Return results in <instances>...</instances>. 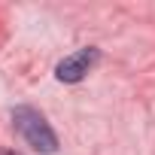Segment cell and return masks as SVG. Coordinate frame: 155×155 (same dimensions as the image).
<instances>
[{
  "label": "cell",
  "instance_id": "3957f363",
  "mask_svg": "<svg viewBox=\"0 0 155 155\" xmlns=\"http://www.w3.org/2000/svg\"><path fill=\"white\" fill-rule=\"evenodd\" d=\"M0 155H21V152H15V149H0Z\"/></svg>",
  "mask_w": 155,
  "mask_h": 155
},
{
  "label": "cell",
  "instance_id": "6da1fadb",
  "mask_svg": "<svg viewBox=\"0 0 155 155\" xmlns=\"http://www.w3.org/2000/svg\"><path fill=\"white\" fill-rule=\"evenodd\" d=\"M12 125L15 131L25 137V143L34 149V152H43V155H52L58 149V137L55 131L49 128L46 116L34 107H15L12 110Z\"/></svg>",
  "mask_w": 155,
  "mask_h": 155
},
{
  "label": "cell",
  "instance_id": "7a4b0ae2",
  "mask_svg": "<svg viewBox=\"0 0 155 155\" xmlns=\"http://www.w3.org/2000/svg\"><path fill=\"white\" fill-rule=\"evenodd\" d=\"M97 58H101V52L97 49H79V52H73V55H67L58 67H55V76L61 82H79V79H85L88 76V70L97 64Z\"/></svg>",
  "mask_w": 155,
  "mask_h": 155
}]
</instances>
